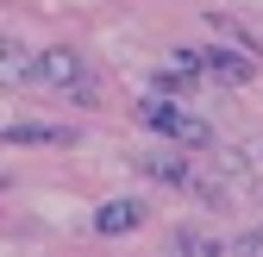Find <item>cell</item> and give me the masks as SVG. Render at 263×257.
<instances>
[{
	"instance_id": "cell-1",
	"label": "cell",
	"mask_w": 263,
	"mask_h": 257,
	"mask_svg": "<svg viewBox=\"0 0 263 257\" xmlns=\"http://www.w3.org/2000/svg\"><path fill=\"white\" fill-rule=\"evenodd\" d=\"M138 119L151 125V132H170V138L188 144V151H213V125H207L201 113L176 107L170 94H144V101H138Z\"/></svg>"
},
{
	"instance_id": "cell-2",
	"label": "cell",
	"mask_w": 263,
	"mask_h": 257,
	"mask_svg": "<svg viewBox=\"0 0 263 257\" xmlns=\"http://www.w3.org/2000/svg\"><path fill=\"white\" fill-rule=\"evenodd\" d=\"M82 76H88V63H82V50H69V44L31 50V82H44V88H76Z\"/></svg>"
},
{
	"instance_id": "cell-3",
	"label": "cell",
	"mask_w": 263,
	"mask_h": 257,
	"mask_svg": "<svg viewBox=\"0 0 263 257\" xmlns=\"http://www.w3.org/2000/svg\"><path fill=\"white\" fill-rule=\"evenodd\" d=\"M138 226H144V201H107L101 213H94V232L101 238H125Z\"/></svg>"
},
{
	"instance_id": "cell-4",
	"label": "cell",
	"mask_w": 263,
	"mask_h": 257,
	"mask_svg": "<svg viewBox=\"0 0 263 257\" xmlns=\"http://www.w3.org/2000/svg\"><path fill=\"white\" fill-rule=\"evenodd\" d=\"M201 76L238 88V82H251V57H245V50H201Z\"/></svg>"
},
{
	"instance_id": "cell-5",
	"label": "cell",
	"mask_w": 263,
	"mask_h": 257,
	"mask_svg": "<svg viewBox=\"0 0 263 257\" xmlns=\"http://www.w3.org/2000/svg\"><path fill=\"white\" fill-rule=\"evenodd\" d=\"M7 144H76L69 125H7Z\"/></svg>"
},
{
	"instance_id": "cell-6",
	"label": "cell",
	"mask_w": 263,
	"mask_h": 257,
	"mask_svg": "<svg viewBox=\"0 0 263 257\" xmlns=\"http://www.w3.org/2000/svg\"><path fill=\"white\" fill-rule=\"evenodd\" d=\"M138 170L144 176H157V182H170V188H188V163H182V157H170V151H163V157H138Z\"/></svg>"
},
{
	"instance_id": "cell-7",
	"label": "cell",
	"mask_w": 263,
	"mask_h": 257,
	"mask_svg": "<svg viewBox=\"0 0 263 257\" xmlns=\"http://www.w3.org/2000/svg\"><path fill=\"white\" fill-rule=\"evenodd\" d=\"M0 82H31V50L19 38H0Z\"/></svg>"
},
{
	"instance_id": "cell-8",
	"label": "cell",
	"mask_w": 263,
	"mask_h": 257,
	"mask_svg": "<svg viewBox=\"0 0 263 257\" xmlns=\"http://www.w3.org/2000/svg\"><path fill=\"white\" fill-rule=\"evenodd\" d=\"M176 251H201V257H213V251H226V238H213V232H194V226H182V232H176Z\"/></svg>"
},
{
	"instance_id": "cell-9",
	"label": "cell",
	"mask_w": 263,
	"mask_h": 257,
	"mask_svg": "<svg viewBox=\"0 0 263 257\" xmlns=\"http://www.w3.org/2000/svg\"><path fill=\"white\" fill-rule=\"evenodd\" d=\"M226 251H245V257H263V232H238V238H226Z\"/></svg>"
},
{
	"instance_id": "cell-10",
	"label": "cell",
	"mask_w": 263,
	"mask_h": 257,
	"mask_svg": "<svg viewBox=\"0 0 263 257\" xmlns=\"http://www.w3.org/2000/svg\"><path fill=\"white\" fill-rule=\"evenodd\" d=\"M251 195H257V201H263V176H251Z\"/></svg>"
}]
</instances>
